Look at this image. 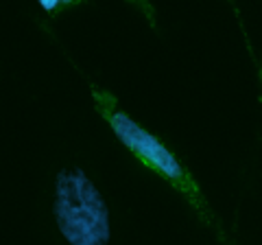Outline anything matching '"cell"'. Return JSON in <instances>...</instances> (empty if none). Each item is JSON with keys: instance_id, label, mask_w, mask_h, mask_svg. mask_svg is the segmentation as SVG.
Instances as JSON below:
<instances>
[{"instance_id": "obj_1", "label": "cell", "mask_w": 262, "mask_h": 245, "mask_svg": "<svg viewBox=\"0 0 262 245\" xmlns=\"http://www.w3.org/2000/svg\"><path fill=\"white\" fill-rule=\"evenodd\" d=\"M92 99H94L96 112L101 114L103 120L110 125V129L120 140V145L125 147L142 167H146L151 173L162 177L170 189H175L188 201V206L194 210V215L223 239V230H221L219 219L214 217V212H212L201 186L196 184L194 175L188 171L184 162L179 160L158 136L146 132L129 114L122 112L118 108L116 96L112 92H107V90H103L98 86H92Z\"/></svg>"}, {"instance_id": "obj_2", "label": "cell", "mask_w": 262, "mask_h": 245, "mask_svg": "<svg viewBox=\"0 0 262 245\" xmlns=\"http://www.w3.org/2000/svg\"><path fill=\"white\" fill-rule=\"evenodd\" d=\"M55 221L70 245H107L110 210L83 169H63L55 179Z\"/></svg>"}, {"instance_id": "obj_3", "label": "cell", "mask_w": 262, "mask_h": 245, "mask_svg": "<svg viewBox=\"0 0 262 245\" xmlns=\"http://www.w3.org/2000/svg\"><path fill=\"white\" fill-rule=\"evenodd\" d=\"M77 3L75 0H39V7H42V11L46 13H59L63 9H68V7H75Z\"/></svg>"}]
</instances>
